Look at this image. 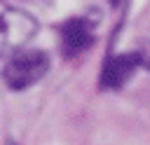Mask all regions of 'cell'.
<instances>
[{
	"label": "cell",
	"mask_w": 150,
	"mask_h": 145,
	"mask_svg": "<svg viewBox=\"0 0 150 145\" xmlns=\"http://www.w3.org/2000/svg\"><path fill=\"white\" fill-rule=\"evenodd\" d=\"M38 33V21L9 0H0V54L23 49Z\"/></svg>",
	"instance_id": "1"
},
{
	"label": "cell",
	"mask_w": 150,
	"mask_h": 145,
	"mask_svg": "<svg viewBox=\"0 0 150 145\" xmlns=\"http://www.w3.org/2000/svg\"><path fill=\"white\" fill-rule=\"evenodd\" d=\"M49 70V56L42 49H19L12 54L2 70V80L9 89L23 91L40 82Z\"/></svg>",
	"instance_id": "2"
},
{
	"label": "cell",
	"mask_w": 150,
	"mask_h": 145,
	"mask_svg": "<svg viewBox=\"0 0 150 145\" xmlns=\"http://www.w3.org/2000/svg\"><path fill=\"white\" fill-rule=\"evenodd\" d=\"M136 68H141V56L136 49L108 58L103 65V72H101V87L103 89H120L136 72Z\"/></svg>",
	"instance_id": "3"
},
{
	"label": "cell",
	"mask_w": 150,
	"mask_h": 145,
	"mask_svg": "<svg viewBox=\"0 0 150 145\" xmlns=\"http://www.w3.org/2000/svg\"><path fill=\"white\" fill-rule=\"evenodd\" d=\"M91 42H94V28L84 16L70 19V21L63 23V28H61V47H63V54L68 58L82 54L87 47H91Z\"/></svg>",
	"instance_id": "4"
},
{
	"label": "cell",
	"mask_w": 150,
	"mask_h": 145,
	"mask_svg": "<svg viewBox=\"0 0 150 145\" xmlns=\"http://www.w3.org/2000/svg\"><path fill=\"white\" fill-rule=\"evenodd\" d=\"M136 51L141 56V68H150V42H143Z\"/></svg>",
	"instance_id": "5"
},
{
	"label": "cell",
	"mask_w": 150,
	"mask_h": 145,
	"mask_svg": "<svg viewBox=\"0 0 150 145\" xmlns=\"http://www.w3.org/2000/svg\"><path fill=\"white\" fill-rule=\"evenodd\" d=\"M9 2H28V5H40L45 0H9Z\"/></svg>",
	"instance_id": "6"
}]
</instances>
